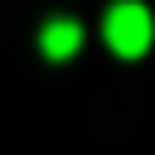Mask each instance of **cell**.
I'll list each match as a JSON object with an SVG mask.
<instances>
[{
    "instance_id": "7a4b0ae2",
    "label": "cell",
    "mask_w": 155,
    "mask_h": 155,
    "mask_svg": "<svg viewBox=\"0 0 155 155\" xmlns=\"http://www.w3.org/2000/svg\"><path fill=\"white\" fill-rule=\"evenodd\" d=\"M39 48H44V58H53V63L73 58V53L82 48V24H78V19H48L44 34H39Z\"/></svg>"
},
{
    "instance_id": "6da1fadb",
    "label": "cell",
    "mask_w": 155,
    "mask_h": 155,
    "mask_svg": "<svg viewBox=\"0 0 155 155\" xmlns=\"http://www.w3.org/2000/svg\"><path fill=\"white\" fill-rule=\"evenodd\" d=\"M102 39H107V48H111V53H121V58H140V53L150 48V39H155L150 10H145V5H136V0L111 5V10H107V19H102Z\"/></svg>"
}]
</instances>
